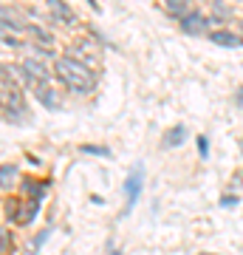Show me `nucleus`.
Instances as JSON below:
<instances>
[{
    "label": "nucleus",
    "mask_w": 243,
    "mask_h": 255,
    "mask_svg": "<svg viewBox=\"0 0 243 255\" xmlns=\"http://www.w3.org/2000/svg\"><path fill=\"white\" fill-rule=\"evenodd\" d=\"M181 142H187V128H184V125H175L172 130H167V136H164V147H178Z\"/></svg>",
    "instance_id": "9b49d317"
},
{
    "label": "nucleus",
    "mask_w": 243,
    "mask_h": 255,
    "mask_svg": "<svg viewBox=\"0 0 243 255\" xmlns=\"http://www.w3.org/2000/svg\"><path fill=\"white\" fill-rule=\"evenodd\" d=\"M201 255H212V253H201Z\"/></svg>",
    "instance_id": "aec40b11"
},
{
    "label": "nucleus",
    "mask_w": 243,
    "mask_h": 255,
    "mask_svg": "<svg viewBox=\"0 0 243 255\" xmlns=\"http://www.w3.org/2000/svg\"><path fill=\"white\" fill-rule=\"evenodd\" d=\"M28 31H31V40H34V43H37L40 48H45V51H48V48L54 46V34H51L48 28H43V26H31Z\"/></svg>",
    "instance_id": "1a4fd4ad"
},
{
    "label": "nucleus",
    "mask_w": 243,
    "mask_h": 255,
    "mask_svg": "<svg viewBox=\"0 0 243 255\" xmlns=\"http://www.w3.org/2000/svg\"><path fill=\"white\" fill-rule=\"evenodd\" d=\"M34 94H37V100L43 102L48 111H60V105H63L57 88H51V85H40V88H34Z\"/></svg>",
    "instance_id": "39448f33"
},
{
    "label": "nucleus",
    "mask_w": 243,
    "mask_h": 255,
    "mask_svg": "<svg viewBox=\"0 0 243 255\" xmlns=\"http://www.w3.org/2000/svg\"><path fill=\"white\" fill-rule=\"evenodd\" d=\"M198 153H201V159L209 156V139L207 136H198Z\"/></svg>",
    "instance_id": "4468645a"
},
{
    "label": "nucleus",
    "mask_w": 243,
    "mask_h": 255,
    "mask_svg": "<svg viewBox=\"0 0 243 255\" xmlns=\"http://www.w3.org/2000/svg\"><path fill=\"white\" fill-rule=\"evenodd\" d=\"M65 57H74V60H80L82 65H88L90 71L93 68H99L102 63V51H99V43H93L88 37H82V40H74L71 46H68V54Z\"/></svg>",
    "instance_id": "f03ea898"
},
{
    "label": "nucleus",
    "mask_w": 243,
    "mask_h": 255,
    "mask_svg": "<svg viewBox=\"0 0 243 255\" xmlns=\"http://www.w3.org/2000/svg\"><path fill=\"white\" fill-rule=\"evenodd\" d=\"M142 184H144V179H142V167H136L133 173L125 179V199H127V204H125V213H130L133 210V204L139 201V193H142Z\"/></svg>",
    "instance_id": "20e7f679"
},
{
    "label": "nucleus",
    "mask_w": 243,
    "mask_h": 255,
    "mask_svg": "<svg viewBox=\"0 0 243 255\" xmlns=\"http://www.w3.org/2000/svg\"><path fill=\"white\" fill-rule=\"evenodd\" d=\"M9 28H14V31H23L26 28V23L14 14V11H9V9H3V31H9Z\"/></svg>",
    "instance_id": "f8f14e48"
},
{
    "label": "nucleus",
    "mask_w": 243,
    "mask_h": 255,
    "mask_svg": "<svg viewBox=\"0 0 243 255\" xmlns=\"http://www.w3.org/2000/svg\"><path fill=\"white\" fill-rule=\"evenodd\" d=\"M209 40L215 43V46H224V48H238L243 46V37L241 34H232V31H212Z\"/></svg>",
    "instance_id": "0eeeda50"
},
{
    "label": "nucleus",
    "mask_w": 243,
    "mask_h": 255,
    "mask_svg": "<svg viewBox=\"0 0 243 255\" xmlns=\"http://www.w3.org/2000/svg\"><path fill=\"white\" fill-rule=\"evenodd\" d=\"M88 6H90V9H99V3H96V0H88Z\"/></svg>",
    "instance_id": "a211bd4d"
},
{
    "label": "nucleus",
    "mask_w": 243,
    "mask_h": 255,
    "mask_svg": "<svg viewBox=\"0 0 243 255\" xmlns=\"http://www.w3.org/2000/svg\"><path fill=\"white\" fill-rule=\"evenodd\" d=\"M14 173H17L14 167H9V164H3V187H9V184H11V179H14Z\"/></svg>",
    "instance_id": "ddd939ff"
},
{
    "label": "nucleus",
    "mask_w": 243,
    "mask_h": 255,
    "mask_svg": "<svg viewBox=\"0 0 243 255\" xmlns=\"http://www.w3.org/2000/svg\"><path fill=\"white\" fill-rule=\"evenodd\" d=\"M20 71H23V77H26L28 85H34V88H40V85H48V68H45L37 57H28V60H23V65H20Z\"/></svg>",
    "instance_id": "7ed1b4c3"
},
{
    "label": "nucleus",
    "mask_w": 243,
    "mask_h": 255,
    "mask_svg": "<svg viewBox=\"0 0 243 255\" xmlns=\"http://www.w3.org/2000/svg\"><path fill=\"white\" fill-rule=\"evenodd\" d=\"M48 9H51V14H54L57 20L74 23V11H71V6H68L65 0H48Z\"/></svg>",
    "instance_id": "6e6552de"
},
{
    "label": "nucleus",
    "mask_w": 243,
    "mask_h": 255,
    "mask_svg": "<svg viewBox=\"0 0 243 255\" xmlns=\"http://www.w3.org/2000/svg\"><path fill=\"white\" fill-rule=\"evenodd\" d=\"M57 74H60V80H63L74 94H90L93 85H96L93 71H90L88 65H82L80 60H74V57H60V60H57Z\"/></svg>",
    "instance_id": "f257e3e1"
},
{
    "label": "nucleus",
    "mask_w": 243,
    "mask_h": 255,
    "mask_svg": "<svg viewBox=\"0 0 243 255\" xmlns=\"http://www.w3.org/2000/svg\"><path fill=\"white\" fill-rule=\"evenodd\" d=\"M3 46H9V48H17V46H23V43H20L17 37H11L9 31H3Z\"/></svg>",
    "instance_id": "2eb2a0df"
},
{
    "label": "nucleus",
    "mask_w": 243,
    "mask_h": 255,
    "mask_svg": "<svg viewBox=\"0 0 243 255\" xmlns=\"http://www.w3.org/2000/svg\"><path fill=\"white\" fill-rule=\"evenodd\" d=\"M110 255H122V253H119L116 247H110Z\"/></svg>",
    "instance_id": "6ab92c4d"
},
{
    "label": "nucleus",
    "mask_w": 243,
    "mask_h": 255,
    "mask_svg": "<svg viewBox=\"0 0 243 255\" xmlns=\"http://www.w3.org/2000/svg\"><path fill=\"white\" fill-rule=\"evenodd\" d=\"M189 6H192V0H164V9L178 20H184L189 14Z\"/></svg>",
    "instance_id": "9d476101"
},
{
    "label": "nucleus",
    "mask_w": 243,
    "mask_h": 255,
    "mask_svg": "<svg viewBox=\"0 0 243 255\" xmlns=\"http://www.w3.org/2000/svg\"><path fill=\"white\" fill-rule=\"evenodd\" d=\"M45 238H48V230H43V233L37 236V241H34V244H31V250H34V253H37V250H40V244H43Z\"/></svg>",
    "instance_id": "f3484780"
},
{
    "label": "nucleus",
    "mask_w": 243,
    "mask_h": 255,
    "mask_svg": "<svg viewBox=\"0 0 243 255\" xmlns=\"http://www.w3.org/2000/svg\"><path fill=\"white\" fill-rule=\"evenodd\" d=\"M209 23H212V20L201 17V14H187V17L181 20V28H184L187 34H204L209 28Z\"/></svg>",
    "instance_id": "423d86ee"
},
{
    "label": "nucleus",
    "mask_w": 243,
    "mask_h": 255,
    "mask_svg": "<svg viewBox=\"0 0 243 255\" xmlns=\"http://www.w3.org/2000/svg\"><path fill=\"white\" fill-rule=\"evenodd\" d=\"M82 153H99V156H108V147H96V145H82Z\"/></svg>",
    "instance_id": "dca6fc26"
}]
</instances>
